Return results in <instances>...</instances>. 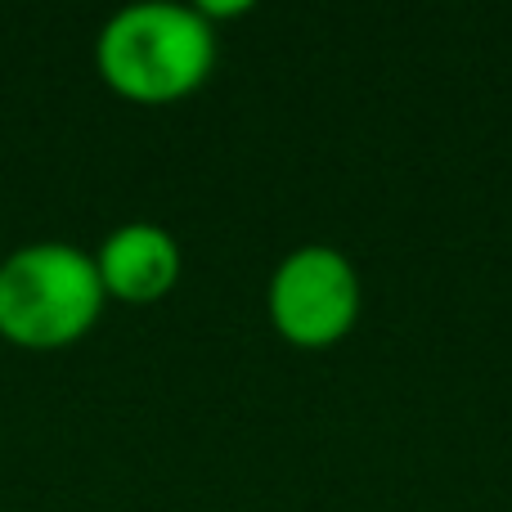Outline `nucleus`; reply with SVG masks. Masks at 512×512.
Listing matches in <instances>:
<instances>
[{"label":"nucleus","instance_id":"1","mask_svg":"<svg viewBox=\"0 0 512 512\" xmlns=\"http://www.w3.org/2000/svg\"><path fill=\"white\" fill-rule=\"evenodd\" d=\"M216 68V27L194 5L144 0L117 9L95 36V72L117 99L140 108L180 104Z\"/></svg>","mask_w":512,"mask_h":512},{"label":"nucleus","instance_id":"2","mask_svg":"<svg viewBox=\"0 0 512 512\" xmlns=\"http://www.w3.org/2000/svg\"><path fill=\"white\" fill-rule=\"evenodd\" d=\"M108 297L77 243H23L0 261V337L18 351H63L95 333Z\"/></svg>","mask_w":512,"mask_h":512},{"label":"nucleus","instance_id":"3","mask_svg":"<svg viewBox=\"0 0 512 512\" xmlns=\"http://www.w3.org/2000/svg\"><path fill=\"white\" fill-rule=\"evenodd\" d=\"M360 270L333 243H301L274 265L265 283V315L297 351H328L360 324Z\"/></svg>","mask_w":512,"mask_h":512},{"label":"nucleus","instance_id":"4","mask_svg":"<svg viewBox=\"0 0 512 512\" xmlns=\"http://www.w3.org/2000/svg\"><path fill=\"white\" fill-rule=\"evenodd\" d=\"M90 256H95L104 297L122 301V306H153V301L171 297L180 270H185V252H180L176 234L153 221L117 225Z\"/></svg>","mask_w":512,"mask_h":512},{"label":"nucleus","instance_id":"5","mask_svg":"<svg viewBox=\"0 0 512 512\" xmlns=\"http://www.w3.org/2000/svg\"><path fill=\"white\" fill-rule=\"evenodd\" d=\"M194 9L216 27L221 18H243V14H252V0H230V5H212V0H203V5H194Z\"/></svg>","mask_w":512,"mask_h":512}]
</instances>
